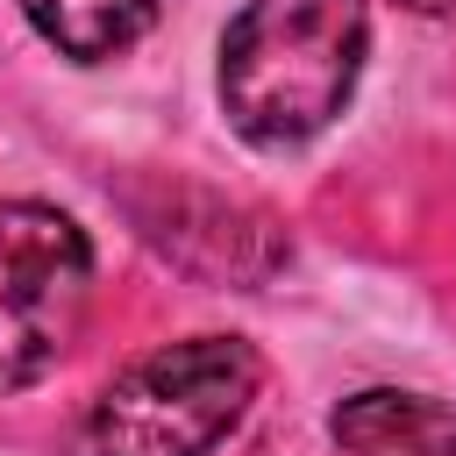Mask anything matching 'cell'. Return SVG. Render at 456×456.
<instances>
[{
  "label": "cell",
  "instance_id": "6da1fadb",
  "mask_svg": "<svg viewBox=\"0 0 456 456\" xmlns=\"http://www.w3.org/2000/svg\"><path fill=\"white\" fill-rule=\"evenodd\" d=\"M363 50V0H249L221 36V107L256 150H292L349 107Z\"/></svg>",
  "mask_w": 456,
  "mask_h": 456
},
{
  "label": "cell",
  "instance_id": "7a4b0ae2",
  "mask_svg": "<svg viewBox=\"0 0 456 456\" xmlns=\"http://www.w3.org/2000/svg\"><path fill=\"white\" fill-rule=\"evenodd\" d=\"M256 349L235 335L150 349L100 392L86 420V456H207L256 399Z\"/></svg>",
  "mask_w": 456,
  "mask_h": 456
},
{
  "label": "cell",
  "instance_id": "3957f363",
  "mask_svg": "<svg viewBox=\"0 0 456 456\" xmlns=\"http://www.w3.org/2000/svg\"><path fill=\"white\" fill-rule=\"evenodd\" d=\"M93 306L86 228L43 200H0V392L64 363Z\"/></svg>",
  "mask_w": 456,
  "mask_h": 456
},
{
  "label": "cell",
  "instance_id": "277c9868",
  "mask_svg": "<svg viewBox=\"0 0 456 456\" xmlns=\"http://www.w3.org/2000/svg\"><path fill=\"white\" fill-rule=\"evenodd\" d=\"M328 428H335L342 456H456V406L392 392V385L349 392Z\"/></svg>",
  "mask_w": 456,
  "mask_h": 456
},
{
  "label": "cell",
  "instance_id": "5b68a950",
  "mask_svg": "<svg viewBox=\"0 0 456 456\" xmlns=\"http://www.w3.org/2000/svg\"><path fill=\"white\" fill-rule=\"evenodd\" d=\"M21 14H28L36 36L57 43L64 57L100 64V57H121V50L157 21V0H21Z\"/></svg>",
  "mask_w": 456,
  "mask_h": 456
},
{
  "label": "cell",
  "instance_id": "8992f818",
  "mask_svg": "<svg viewBox=\"0 0 456 456\" xmlns=\"http://www.w3.org/2000/svg\"><path fill=\"white\" fill-rule=\"evenodd\" d=\"M406 7H413V14H449L456 0H406Z\"/></svg>",
  "mask_w": 456,
  "mask_h": 456
}]
</instances>
